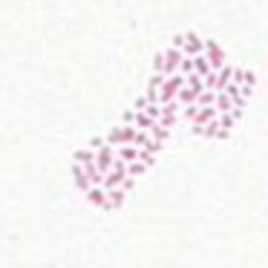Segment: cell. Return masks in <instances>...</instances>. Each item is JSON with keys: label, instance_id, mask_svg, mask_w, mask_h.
I'll return each mask as SVG.
<instances>
[{"label": "cell", "instance_id": "cell-1", "mask_svg": "<svg viewBox=\"0 0 268 268\" xmlns=\"http://www.w3.org/2000/svg\"><path fill=\"white\" fill-rule=\"evenodd\" d=\"M185 84H187V75H182V72L167 75L165 84H162V89H159V104H170V101H176V95L182 92Z\"/></svg>", "mask_w": 268, "mask_h": 268}, {"label": "cell", "instance_id": "cell-2", "mask_svg": "<svg viewBox=\"0 0 268 268\" xmlns=\"http://www.w3.org/2000/svg\"><path fill=\"white\" fill-rule=\"evenodd\" d=\"M136 136H139V127L133 124H119L107 133V144L119 147V144H136Z\"/></svg>", "mask_w": 268, "mask_h": 268}, {"label": "cell", "instance_id": "cell-3", "mask_svg": "<svg viewBox=\"0 0 268 268\" xmlns=\"http://www.w3.org/2000/svg\"><path fill=\"white\" fill-rule=\"evenodd\" d=\"M130 176V170H127V162H121V159H116V165L110 167V173L104 176V190H110V187H121V182Z\"/></svg>", "mask_w": 268, "mask_h": 268}, {"label": "cell", "instance_id": "cell-4", "mask_svg": "<svg viewBox=\"0 0 268 268\" xmlns=\"http://www.w3.org/2000/svg\"><path fill=\"white\" fill-rule=\"evenodd\" d=\"M179 119H182V104H179V101H170V104H162V116H159V124H162V127L173 130Z\"/></svg>", "mask_w": 268, "mask_h": 268}, {"label": "cell", "instance_id": "cell-5", "mask_svg": "<svg viewBox=\"0 0 268 268\" xmlns=\"http://www.w3.org/2000/svg\"><path fill=\"white\" fill-rule=\"evenodd\" d=\"M116 165V147L113 144H104L101 150H95V167L107 176L110 173V167Z\"/></svg>", "mask_w": 268, "mask_h": 268}, {"label": "cell", "instance_id": "cell-6", "mask_svg": "<svg viewBox=\"0 0 268 268\" xmlns=\"http://www.w3.org/2000/svg\"><path fill=\"white\" fill-rule=\"evenodd\" d=\"M205 55H208L213 69H222V66H225V49H222L216 41H210V38H205Z\"/></svg>", "mask_w": 268, "mask_h": 268}, {"label": "cell", "instance_id": "cell-7", "mask_svg": "<svg viewBox=\"0 0 268 268\" xmlns=\"http://www.w3.org/2000/svg\"><path fill=\"white\" fill-rule=\"evenodd\" d=\"M182 58H185V52L176 49V46H170V49H165V75H176L179 66H182Z\"/></svg>", "mask_w": 268, "mask_h": 268}, {"label": "cell", "instance_id": "cell-8", "mask_svg": "<svg viewBox=\"0 0 268 268\" xmlns=\"http://www.w3.org/2000/svg\"><path fill=\"white\" fill-rule=\"evenodd\" d=\"M185 35H187V41H185V49H182V52H185V55H190V58L202 55V52H205V38H199L193 29H187Z\"/></svg>", "mask_w": 268, "mask_h": 268}, {"label": "cell", "instance_id": "cell-9", "mask_svg": "<svg viewBox=\"0 0 268 268\" xmlns=\"http://www.w3.org/2000/svg\"><path fill=\"white\" fill-rule=\"evenodd\" d=\"M72 185H75L81 193H87L89 187H92V182L87 179V170H84V165H78V162L72 165Z\"/></svg>", "mask_w": 268, "mask_h": 268}, {"label": "cell", "instance_id": "cell-10", "mask_svg": "<svg viewBox=\"0 0 268 268\" xmlns=\"http://www.w3.org/2000/svg\"><path fill=\"white\" fill-rule=\"evenodd\" d=\"M139 156H142V147H136V144H119V147H116V159L127 162V165L139 162Z\"/></svg>", "mask_w": 268, "mask_h": 268}, {"label": "cell", "instance_id": "cell-11", "mask_svg": "<svg viewBox=\"0 0 268 268\" xmlns=\"http://www.w3.org/2000/svg\"><path fill=\"white\" fill-rule=\"evenodd\" d=\"M124 199H127V190H124V187H110V190H107V208H104V210L121 208V205H124Z\"/></svg>", "mask_w": 268, "mask_h": 268}, {"label": "cell", "instance_id": "cell-12", "mask_svg": "<svg viewBox=\"0 0 268 268\" xmlns=\"http://www.w3.org/2000/svg\"><path fill=\"white\" fill-rule=\"evenodd\" d=\"M231 81H234V66H231V63H225L222 69H216V87H213V89H216V92H222Z\"/></svg>", "mask_w": 268, "mask_h": 268}, {"label": "cell", "instance_id": "cell-13", "mask_svg": "<svg viewBox=\"0 0 268 268\" xmlns=\"http://www.w3.org/2000/svg\"><path fill=\"white\" fill-rule=\"evenodd\" d=\"M84 196H87L89 205H95V208H101V210L107 208V190L104 187H89Z\"/></svg>", "mask_w": 268, "mask_h": 268}, {"label": "cell", "instance_id": "cell-14", "mask_svg": "<svg viewBox=\"0 0 268 268\" xmlns=\"http://www.w3.org/2000/svg\"><path fill=\"white\" fill-rule=\"evenodd\" d=\"M133 127H139V130H153V127H156V119H153V116H147V113H144V110H136V121H133Z\"/></svg>", "mask_w": 268, "mask_h": 268}, {"label": "cell", "instance_id": "cell-15", "mask_svg": "<svg viewBox=\"0 0 268 268\" xmlns=\"http://www.w3.org/2000/svg\"><path fill=\"white\" fill-rule=\"evenodd\" d=\"M72 162H78V165H95V150L92 147H81V150H75V156H72Z\"/></svg>", "mask_w": 268, "mask_h": 268}, {"label": "cell", "instance_id": "cell-16", "mask_svg": "<svg viewBox=\"0 0 268 268\" xmlns=\"http://www.w3.org/2000/svg\"><path fill=\"white\" fill-rule=\"evenodd\" d=\"M193 72H199V75H202V78H205V75H210V72H213V66H210V61H208V55H205V52H202V55H196V58H193Z\"/></svg>", "mask_w": 268, "mask_h": 268}, {"label": "cell", "instance_id": "cell-17", "mask_svg": "<svg viewBox=\"0 0 268 268\" xmlns=\"http://www.w3.org/2000/svg\"><path fill=\"white\" fill-rule=\"evenodd\" d=\"M199 95H202V92H196V89H190V87H182V92L176 95V101L182 104V107H187V104H196Z\"/></svg>", "mask_w": 268, "mask_h": 268}, {"label": "cell", "instance_id": "cell-18", "mask_svg": "<svg viewBox=\"0 0 268 268\" xmlns=\"http://www.w3.org/2000/svg\"><path fill=\"white\" fill-rule=\"evenodd\" d=\"M216 110H219V113H231V110H234V98H231L225 89L216 92Z\"/></svg>", "mask_w": 268, "mask_h": 268}, {"label": "cell", "instance_id": "cell-19", "mask_svg": "<svg viewBox=\"0 0 268 268\" xmlns=\"http://www.w3.org/2000/svg\"><path fill=\"white\" fill-rule=\"evenodd\" d=\"M165 78H167L165 72H153V75L147 78V92H159L162 84H165Z\"/></svg>", "mask_w": 268, "mask_h": 268}, {"label": "cell", "instance_id": "cell-20", "mask_svg": "<svg viewBox=\"0 0 268 268\" xmlns=\"http://www.w3.org/2000/svg\"><path fill=\"white\" fill-rule=\"evenodd\" d=\"M185 87L196 89V92H205V78H202L199 72H190V75H187V84H185Z\"/></svg>", "mask_w": 268, "mask_h": 268}, {"label": "cell", "instance_id": "cell-21", "mask_svg": "<svg viewBox=\"0 0 268 268\" xmlns=\"http://www.w3.org/2000/svg\"><path fill=\"white\" fill-rule=\"evenodd\" d=\"M150 136H153V139H156V142H162V144H165V142H167V139H170V130H167V127H162V124H159V121H156V127H153V130H150Z\"/></svg>", "mask_w": 268, "mask_h": 268}, {"label": "cell", "instance_id": "cell-22", "mask_svg": "<svg viewBox=\"0 0 268 268\" xmlns=\"http://www.w3.org/2000/svg\"><path fill=\"white\" fill-rule=\"evenodd\" d=\"M127 170H130V176H133V179H142L150 167L144 165V162H133V165H127Z\"/></svg>", "mask_w": 268, "mask_h": 268}, {"label": "cell", "instance_id": "cell-23", "mask_svg": "<svg viewBox=\"0 0 268 268\" xmlns=\"http://www.w3.org/2000/svg\"><path fill=\"white\" fill-rule=\"evenodd\" d=\"M196 116H199V104H187V107H182V119H187L190 124L196 121Z\"/></svg>", "mask_w": 268, "mask_h": 268}, {"label": "cell", "instance_id": "cell-24", "mask_svg": "<svg viewBox=\"0 0 268 268\" xmlns=\"http://www.w3.org/2000/svg\"><path fill=\"white\" fill-rule=\"evenodd\" d=\"M179 72H182V75H190V72H193V58H190V55H185V58H182Z\"/></svg>", "mask_w": 268, "mask_h": 268}, {"label": "cell", "instance_id": "cell-25", "mask_svg": "<svg viewBox=\"0 0 268 268\" xmlns=\"http://www.w3.org/2000/svg\"><path fill=\"white\" fill-rule=\"evenodd\" d=\"M162 147H165V144H162V142H156V139L150 136V142H147L142 150H147V153H153V156H156V153H162Z\"/></svg>", "mask_w": 268, "mask_h": 268}, {"label": "cell", "instance_id": "cell-26", "mask_svg": "<svg viewBox=\"0 0 268 268\" xmlns=\"http://www.w3.org/2000/svg\"><path fill=\"white\" fill-rule=\"evenodd\" d=\"M104 144H107V139H104V136H92V139L87 142V147H92V150H101Z\"/></svg>", "mask_w": 268, "mask_h": 268}, {"label": "cell", "instance_id": "cell-27", "mask_svg": "<svg viewBox=\"0 0 268 268\" xmlns=\"http://www.w3.org/2000/svg\"><path fill=\"white\" fill-rule=\"evenodd\" d=\"M162 69H165V52H159L153 58V72H162Z\"/></svg>", "mask_w": 268, "mask_h": 268}, {"label": "cell", "instance_id": "cell-28", "mask_svg": "<svg viewBox=\"0 0 268 268\" xmlns=\"http://www.w3.org/2000/svg\"><path fill=\"white\" fill-rule=\"evenodd\" d=\"M185 41H187V35H185V32H179V35H173V43H170V46H176V49H185Z\"/></svg>", "mask_w": 268, "mask_h": 268}, {"label": "cell", "instance_id": "cell-29", "mask_svg": "<svg viewBox=\"0 0 268 268\" xmlns=\"http://www.w3.org/2000/svg\"><path fill=\"white\" fill-rule=\"evenodd\" d=\"M139 162H144L147 167H153V165H156V156H153V153H147V150H142V156H139Z\"/></svg>", "mask_w": 268, "mask_h": 268}, {"label": "cell", "instance_id": "cell-30", "mask_svg": "<svg viewBox=\"0 0 268 268\" xmlns=\"http://www.w3.org/2000/svg\"><path fill=\"white\" fill-rule=\"evenodd\" d=\"M257 72H251V69H245V87H257Z\"/></svg>", "mask_w": 268, "mask_h": 268}, {"label": "cell", "instance_id": "cell-31", "mask_svg": "<svg viewBox=\"0 0 268 268\" xmlns=\"http://www.w3.org/2000/svg\"><path fill=\"white\" fill-rule=\"evenodd\" d=\"M136 121V110H124L121 113V124H133Z\"/></svg>", "mask_w": 268, "mask_h": 268}, {"label": "cell", "instance_id": "cell-32", "mask_svg": "<svg viewBox=\"0 0 268 268\" xmlns=\"http://www.w3.org/2000/svg\"><path fill=\"white\" fill-rule=\"evenodd\" d=\"M234 84H245V69H239V66H234Z\"/></svg>", "mask_w": 268, "mask_h": 268}, {"label": "cell", "instance_id": "cell-33", "mask_svg": "<svg viewBox=\"0 0 268 268\" xmlns=\"http://www.w3.org/2000/svg\"><path fill=\"white\" fill-rule=\"evenodd\" d=\"M147 104H150V98H147V95H142V98L136 101V107H133V110H147Z\"/></svg>", "mask_w": 268, "mask_h": 268}, {"label": "cell", "instance_id": "cell-34", "mask_svg": "<svg viewBox=\"0 0 268 268\" xmlns=\"http://www.w3.org/2000/svg\"><path fill=\"white\" fill-rule=\"evenodd\" d=\"M121 187H124L127 193H130V190L136 187V179H133V176H127V179H124V182H121Z\"/></svg>", "mask_w": 268, "mask_h": 268}, {"label": "cell", "instance_id": "cell-35", "mask_svg": "<svg viewBox=\"0 0 268 268\" xmlns=\"http://www.w3.org/2000/svg\"><path fill=\"white\" fill-rule=\"evenodd\" d=\"M239 95H245V98H251V95H254V87H245V84H242V87H239Z\"/></svg>", "mask_w": 268, "mask_h": 268}, {"label": "cell", "instance_id": "cell-36", "mask_svg": "<svg viewBox=\"0 0 268 268\" xmlns=\"http://www.w3.org/2000/svg\"><path fill=\"white\" fill-rule=\"evenodd\" d=\"M216 139H219V142H228V139H231V130H219V136H216Z\"/></svg>", "mask_w": 268, "mask_h": 268}]
</instances>
